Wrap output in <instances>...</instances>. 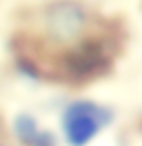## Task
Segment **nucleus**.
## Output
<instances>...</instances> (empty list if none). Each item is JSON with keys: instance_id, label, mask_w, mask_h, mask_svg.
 <instances>
[{"instance_id": "nucleus-1", "label": "nucleus", "mask_w": 142, "mask_h": 146, "mask_svg": "<svg viewBox=\"0 0 142 146\" xmlns=\"http://www.w3.org/2000/svg\"><path fill=\"white\" fill-rule=\"evenodd\" d=\"M113 67V56L103 38L84 36L71 46L61 50L57 56V69L63 79L82 84L103 77Z\"/></svg>"}, {"instance_id": "nucleus-2", "label": "nucleus", "mask_w": 142, "mask_h": 146, "mask_svg": "<svg viewBox=\"0 0 142 146\" xmlns=\"http://www.w3.org/2000/svg\"><path fill=\"white\" fill-rule=\"evenodd\" d=\"M90 25V15L86 6L77 0H55L46 4L40 17V27L50 44L61 46V50L82 40Z\"/></svg>"}, {"instance_id": "nucleus-3", "label": "nucleus", "mask_w": 142, "mask_h": 146, "mask_svg": "<svg viewBox=\"0 0 142 146\" xmlns=\"http://www.w3.org/2000/svg\"><path fill=\"white\" fill-rule=\"evenodd\" d=\"M113 121V111L94 100H73L63 109L61 129L69 146H88Z\"/></svg>"}, {"instance_id": "nucleus-4", "label": "nucleus", "mask_w": 142, "mask_h": 146, "mask_svg": "<svg viewBox=\"0 0 142 146\" xmlns=\"http://www.w3.org/2000/svg\"><path fill=\"white\" fill-rule=\"evenodd\" d=\"M13 134L23 146H59L57 136L50 129H44L29 113H19L13 119Z\"/></svg>"}, {"instance_id": "nucleus-5", "label": "nucleus", "mask_w": 142, "mask_h": 146, "mask_svg": "<svg viewBox=\"0 0 142 146\" xmlns=\"http://www.w3.org/2000/svg\"><path fill=\"white\" fill-rule=\"evenodd\" d=\"M138 131H140V134H142V117L138 119Z\"/></svg>"}]
</instances>
